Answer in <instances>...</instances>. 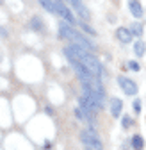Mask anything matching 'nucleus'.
<instances>
[{"label": "nucleus", "instance_id": "4468645a", "mask_svg": "<svg viewBox=\"0 0 146 150\" xmlns=\"http://www.w3.org/2000/svg\"><path fill=\"white\" fill-rule=\"evenodd\" d=\"M134 52H135V55H144V52H146V45H144V41H135V45H134Z\"/></svg>", "mask_w": 146, "mask_h": 150}, {"label": "nucleus", "instance_id": "ddd939ff", "mask_svg": "<svg viewBox=\"0 0 146 150\" xmlns=\"http://www.w3.org/2000/svg\"><path fill=\"white\" fill-rule=\"evenodd\" d=\"M128 30L132 32V36H141L144 30H142V25L141 23H137V22H134V23H130V27H128Z\"/></svg>", "mask_w": 146, "mask_h": 150}, {"label": "nucleus", "instance_id": "a211bd4d", "mask_svg": "<svg viewBox=\"0 0 146 150\" xmlns=\"http://www.w3.org/2000/svg\"><path fill=\"white\" fill-rule=\"evenodd\" d=\"M134 111H135V112H139V111H141V102H139V100H135V102H134Z\"/></svg>", "mask_w": 146, "mask_h": 150}, {"label": "nucleus", "instance_id": "f8f14e48", "mask_svg": "<svg viewBox=\"0 0 146 150\" xmlns=\"http://www.w3.org/2000/svg\"><path fill=\"white\" fill-rule=\"evenodd\" d=\"M132 146H134V150H142V148H144V139H142L139 134H135V136L132 138Z\"/></svg>", "mask_w": 146, "mask_h": 150}, {"label": "nucleus", "instance_id": "423d86ee", "mask_svg": "<svg viewBox=\"0 0 146 150\" xmlns=\"http://www.w3.org/2000/svg\"><path fill=\"white\" fill-rule=\"evenodd\" d=\"M69 4H71V7H73V9L79 13V16L82 18V20H87V22H89V11L82 6L80 0H73V2H69Z\"/></svg>", "mask_w": 146, "mask_h": 150}, {"label": "nucleus", "instance_id": "9b49d317", "mask_svg": "<svg viewBox=\"0 0 146 150\" xmlns=\"http://www.w3.org/2000/svg\"><path fill=\"white\" fill-rule=\"evenodd\" d=\"M30 27H32L36 32H43V30H45V25L41 23V20H39L38 16H34L32 20H30Z\"/></svg>", "mask_w": 146, "mask_h": 150}, {"label": "nucleus", "instance_id": "39448f33", "mask_svg": "<svg viewBox=\"0 0 146 150\" xmlns=\"http://www.w3.org/2000/svg\"><path fill=\"white\" fill-rule=\"evenodd\" d=\"M118 82H119L121 89H123L128 97H130V95H137V84H135L134 81H130L128 77H119Z\"/></svg>", "mask_w": 146, "mask_h": 150}, {"label": "nucleus", "instance_id": "9d476101", "mask_svg": "<svg viewBox=\"0 0 146 150\" xmlns=\"http://www.w3.org/2000/svg\"><path fill=\"white\" fill-rule=\"evenodd\" d=\"M39 4L48 13H55L57 11V0H39Z\"/></svg>", "mask_w": 146, "mask_h": 150}, {"label": "nucleus", "instance_id": "7ed1b4c3", "mask_svg": "<svg viewBox=\"0 0 146 150\" xmlns=\"http://www.w3.org/2000/svg\"><path fill=\"white\" fill-rule=\"evenodd\" d=\"M80 139L82 143L91 148V150H103V145H102V139L98 138V134L95 132V130H91V129H86L80 132Z\"/></svg>", "mask_w": 146, "mask_h": 150}, {"label": "nucleus", "instance_id": "2eb2a0df", "mask_svg": "<svg viewBox=\"0 0 146 150\" xmlns=\"http://www.w3.org/2000/svg\"><path fill=\"white\" fill-rule=\"evenodd\" d=\"M80 29H82V32H86V34H89V36H96V30H95L93 27H89L86 22L80 23Z\"/></svg>", "mask_w": 146, "mask_h": 150}, {"label": "nucleus", "instance_id": "20e7f679", "mask_svg": "<svg viewBox=\"0 0 146 150\" xmlns=\"http://www.w3.org/2000/svg\"><path fill=\"white\" fill-rule=\"evenodd\" d=\"M55 14H59V18H62V20H64L66 23H69V25H75V23H77V18L73 16V13H71L62 2H57V11H55Z\"/></svg>", "mask_w": 146, "mask_h": 150}, {"label": "nucleus", "instance_id": "f03ea898", "mask_svg": "<svg viewBox=\"0 0 146 150\" xmlns=\"http://www.w3.org/2000/svg\"><path fill=\"white\" fill-rule=\"evenodd\" d=\"M59 38H62V40H68L71 41V45H79L89 52H96V47L93 41H89L87 38L82 34V32H77L75 29H73V25L69 23H59Z\"/></svg>", "mask_w": 146, "mask_h": 150}, {"label": "nucleus", "instance_id": "f3484780", "mask_svg": "<svg viewBox=\"0 0 146 150\" xmlns=\"http://www.w3.org/2000/svg\"><path fill=\"white\" fill-rule=\"evenodd\" d=\"M128 68L134 70V71H137V70H139V64H137L135 61H130V63H128Z\"/></svg>", "mask_w": 146, "mask_h": 150}, {"label": "nucleus", "instance_id": "1a4fd4ad", "mask_svg": "<svg viewBox=\"0 0 146 150\" xmlns=\"http://www.w3.org/2000/svg\"><path fill=\"white\" fill-rule=\"evenodd\" d=\"M128 9H130V13L135 18H141L142 16V7H141V4L137 2V0H128Z\"/></svg>", "mask_w": 146, "mask_h": 150}, {"label": "nucleus", "instance_id": "6e6552de", "mask_svg": "<svg viewBox=\"0 0 146 150\" xmlns=\"http://www.w3.org/2000/svg\"><path fill=\"white\" fill-rule=\"evenodd\" d=\"M121 109H123V102H121L119 98H112V100H111V115H112L114 118H118V116L121 115Z\"/></svg>", "mask_w": 146, "mask_h": 150}, {"label": "nucleus", "instance_id": "dca6fc26", "mask_svg": "<svg viewBox=\"0 0 146 150\" xmlns=\"http://www.w3.org/2000/svg\"><path fill=\"white\" fill-rule=\"evenodd\" d=\"M132 125V120H130V116H123V127L125 129H128Z\"/></svg>", "mask_w": 146, "mask_h": 150}, {"label": "nucleus", "instance_id": "f257e3e1", "mask_svg": "<svg viewBox=\"0 0 146 150\" xmlns=\"http://www.w3.org/2000/svg\"><path fill=\"white\" fill-rule=\"evenodd\" d=\"M64 55H69V57L77 59L80 64H84L91 73H93L95 77H98V79L102 77V73H103L102 63L96 59V55L93 52H89V50H86V48H82L79 45H69V47L64 48Z\"/></svg>", "mask_w": 146, "mask_h": 150}, {"label": "nucleus", "instance_id": "6ab92c4d", "mask_svg": "<svg viewBox=\"0 0 146 150\" xmlns=\"http://www.w3.org/2000/svg\"><path fill=\"white\" fill-rule=\"evenodd\" d=\"M86 150H91V148H87V146H86Z\"/></svg>", "mask_w": 146, "mask_h": 150}, {"label": "nucleus", "instance_id": "0eeeda50", "mask_svg": "<svg viewBox=\"0 0 146 150\" xmlns=\"http://www.w3.org/2000/svg\"><path fill=\"white\" fill-rule=\"evenodd\" d=\"M116 38H118L121 43H130L134 36H132V32L126 29V27H119V29L116 30Z\"/></svg>", "mask_w": 146, "mask_h": 150}]
</instances>
